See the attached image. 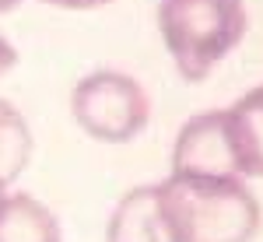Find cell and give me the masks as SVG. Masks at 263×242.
Masks as SVG:
<instances>
[{"mask_svg":"<svg viewBox=\"0 0 263 242\" xmlns=\"http://www.w3.org/2000/svg\"><path fill=\"white\" fill-rule=\"evenodd\" d=\"M158 200L179 242H253L260 232V200L246 179L168 176Z\"/></svg>","mask_w":263,"mask_h":242,"instance_id":"6da1fadb","label":"cell"},{"mask_svg":"<svg viewBox=\"0 0 263 242\" xmlns=\"http://www.w3.org/2000/svg\"><path fill=\"white\" fill-rule=\"evenodd\" d=\"M246 0H158V32L186 81H203L246 39Z\"/></svg>","mask_w":263,"mask_h":242,"instance_id":"7a4b0ae2","label":"cell"},{"mask_svg":"<svg viewBox=\"0 0 263 242\" xmlns=\"http://www.w3.org/2000/svg\"><path fill=\"white\" fill-rule=\"evenodd\" d=\"M74 123L102 144H126L141 137L151 120V102L123 70H91L70 91Z\"/></svg>","mask_w":263,"mask_h":242,"instance_id":"3957f363","label":"cell"},{"mask_svg":"<svg viewBox=\"0 0 263 242\" xmlns=\"http://www.w3.org/2000/svg\"><path fill=\"white\" fill-rule=\"evenodd\" d=\"M168 176H193V179H242L239 161L228 141L224 109L200 113L182 123L176 147H172V172Z\"/></svg>","mask_w":263,"mask_h":242,"instance_id":"277c9868","label":"cell"},{"mask_svg":"<svg viewBox=\"0 0 263 242\" xmlns=\"http://www.w3.org/2000/svg\"><path fill=\"white\" fill-rule=\"evenodd\" d=\"M105 242H179L158 200V182L137 186L112 207Z\"/></svg>","mask_w":263,"mask_h":242,"instance_id":"5b68a950","label":"cell"},{"mask_svg":"<svg viewBox=\"0 0 263 242\" xmlns=\"http://www.w3.org/2000/svg\"><path fill=\"white\" fill-rule=\"evenodd\" d=\"M224 123L242 179H263V84L224 109Z\"/></svg>","mask_w":263,"mask_h":242,"instance_id":"8992f818","label":"cell"},{"mask_svg":"<svg viewBox=\"0 0 263 242\" xmlns=\"http://www.w3.org/2000/svg\"><path fill=\"white\" fill-rule=\"evenodd\" d=\"M0 242H63V228L42 200L18 190H4L0 193Z\"/></svg>","mask_w":263,"mask_h":242,"instance_id":"52a82bcc","label":"cell"},{"mask_svg":"<svg viewBox=\"0 0 263 242\" xmlns=\"http://www.w3.org/2000/svg\"><path fill=\"white\" fill-rule=\"evenodd\" d=\"M14 67H18V49L11 46L7 35H0V78H4V74H11Z\"/></svg>","mask_w":263,"mask_h":242,"instance_id":"ba28073f","label":"cell"},{"mask_svg":"<svg viewBox=\"0 0 263 242\" xmlns=\"http://www.w3.org/2000/svg\"><path fill=\"white\" fill-rule=\"evenodd\" d=\"M53 7H67V11H91V7H105L112 0H46Z\"/></svg>","mask_w":263,"mask_h":242,"instance_id":"9c48e42d","label":"cell"},{"mask_svg":"<svg viewBox=\"0 0 263 242\" xmlns=\"http://www.w3.org/2000/svg\"><path fill=\"white\" fill-rule=\"evenodd\" d=\"M21 0H0V14H7V11H14Z\"/></svg>","mask_w":263,"mask_h":242,"instance_id":"30bf717a","label":"cell"}]
</instances>
